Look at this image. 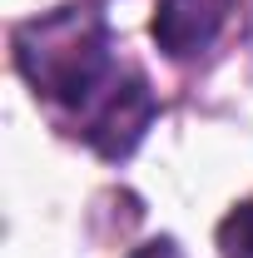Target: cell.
I'll return each instance as SVG.
<instances>
[{
  "label": "cell",
  "instance_id": "6da1fadb",
  "mask_svg": "<svg viewBox=\"0 0 253 258\" xmlns=\"http://www.w3.org/2000/svg\"><path fill=\"white\" fill-rule=\"evenodd\" d=\"M15 70L35 95L70 114V129L104 159H124L154 119V95L139 70L114 60V35L95 0L60 5L10 35Z\"/></svg>",
  "mask_w": 253,
  "mask_h": 258
},
{
  "label": "cell",
  "instance_id": "7a4b0ae2",
  "mask_svg": "<svg viewBox=\"0 0 253 258\" xmlns=\"http://www.w3.org/2000/svg\"><path fill=\"white\" fill-rule=\"evenodd\" d=\"M233 0H159L154 10V40L169 60H194L214 45L223 30Z\"/></svg>",
  "mask_w": 253,
  "mask_h": 258
},
{
  "label": "cell",
  "instance_id": "3957f363",
  "mask_svg": "<svg viewBox=\"0 0 253 258\" xmlns=\"http://www.w3.org/2000/svg\"><path fill=\"white\" fill-rule=\"evenodd\" d=\"M219 253L223 258H253V199L238 204L219 224Z\"/></svg>",
  "mask_w": 253,
  "mask_h": 258
},
{
  "label": "cell",
  "instance_id": "277c9868",
  "mask_svg": "<svg viewBox=\"0 0 253 258\" xmlns=\"http://www.w3.org/2000/svg\"><path fill=\"white\" fill-rule=\"evenodd\" d=\"M134 258H179V248H174L169 238H159V243H144V248H139Z\"/></svg>",
  "mask_w": 253,
  "mask_h": 258
}]
</instances>
